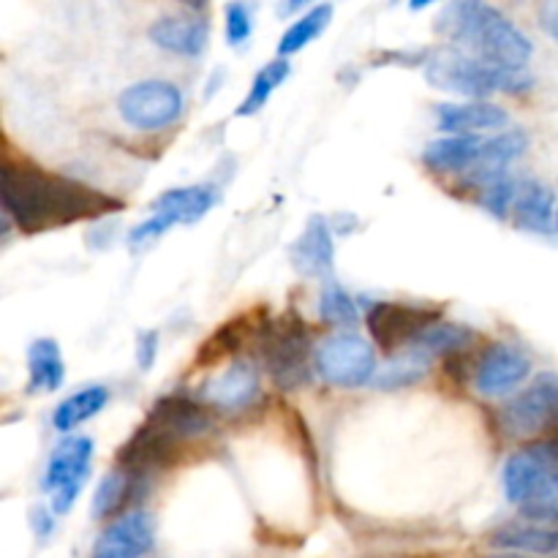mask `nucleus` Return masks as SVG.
Segmentation results:
<instances>
[{
    "instance_id": "f257e3e1",
    "label": "nucleus",
    "mask_w": 558,
    "mask_h": 558,
    "mask_svg": "<svg viewBox=\"0 0 558 558\" xmlns=\"http://www.w3.org/2000/svg\"><path fill=\"white\" fill-rule=\"evenodd\" d=\"M0 202L5 218L25 234L71 227L76 221H98L125 207L118 196L96 191L93 185L11 158H5L0 172Z\"/></svg>"
},
{
    "instance_id": "f03ea898",
    "label": "nucleus",
    "mask_w": 558,
    "mask_h": 558,
    "mask_svg": "<svg viewBox=\"0 0 558 558\" xmlns=\"http://www.w3.org/2000/svg\"><path fill=\"white\" fill-rule=\"evenodd\" d=\"M436 33L463 47V52L505 69H526L534 47L499 9L483 0H458L441 9Z\"/></svg>"
},
{
    "instance_id": "7ed1b4c3",
    "label": "nucleus",
    "mask_w": 558,
    "mask_h": 558,
    "mask_svg": "<svg viewBox=\"0 0 558 558\" xmlns=\"http://www.w3.org/2000/svg\"><path fill=\"white\" fill-rule=\"evenodd\" d=\"M425 80L434 87L456 96L472 98V101H485L496 93H526L534 85V76L526 69H505L488 60H480L463 49L441 47L434 49L425 63Z\"/></svg>"
},
{
    "instance_id": "20e7f679",
    "label": "nucleus",
    "mask_w": 558,
    "mask_h": 558,
    "mask_svg": "<svg viewBox=\"0 0 558 558\" xmlns=\"http://www.w3.org/2000/svg\"><path fill=\"white\" fill-rule=\"evenodd\" d=\"M262 363L272 385L283 392L300 390L311 381V343L305 322L298 314L270 322L262 330Z\"/></svg>"
},
{
    "instance_id": "39448f33",
    "label": "nucleus",
    "mask_w": 558,
    "mask_h": 558,
    "mask_svg": "<svg viewBox=\"0 0 558 558\" xmlns=\"http://www.w3.org/2000/svg\"><path fill=\"white\" fill-rule=\"evenodd\" d=\"M93 450H96V445H93L90 436H65L49 456L41 477V490L52 496L54 515L71 512L74 501L80 499L82 488L90 477Z\"/></svg>"
},
{
    "instance_id": "423d86ee",
    "label": "nucleus",
    "mask_w": 558,
    "mask_h": 558,
    "mask_svg": "<svg viewBox=\"0 0 558 558\" xmlns=\"http://www.w3.org/2000/svg\"><path fill=\"white\" fill-rule=\"evenodd\" d=\"M441 322V308L412 303H387L376 300L368 305L365 325H368L371 341L376 349L392 354L403 347H414L425 332Z\"/></svg>"
},
{
    "instance_id": "0eeeda50",
    "label": "nucleus",
    "mask_w": 558,
    "mask_h": 558,
    "mask_svg": "<svg viewBox=\"0 0 558 558\" xmlns=\"http://www.w3.org/2000/svg\"><path fill=\"white\" fill-rule=\"evenodd\" d=\"M319 376L330 385L354 390L376 379V352L357 332H338L330 336L314 354Z\"/></svg>"
},
{
    "instance_id": "6e6552de",
    "label": "nucleus",
    "mask_w": 558,
    "mask_h": 558,
    "mask_svg": "<svg viewBox=\"0 0 558 558\" xmlns=\"http://www.w3.org/2000/svg\"><path fill=\"white\" fill-rule=\"evenodd\" d=\"M499 423L510 439L548 434L558 423V376L539 374L526 390L501 407Z\"/></svg>"
},
{
    "instance_id": "1a4fd4ad",
    "label": "nucleus",
    "mask_w": 558,
    "mask_h": 558,
    "mask_svg": "<svg viewBox=\"0 0 558 558\" xmlns=\"http://www.w3.org/2000/svg\"><path fill=\"white\" fill-rule=\"evenodd\" d=\"M185 98L174 82L145 80L118 96V112L136 131H161L183 114Z\"/></svg>"
},
{
    "instance_id": "9d476101",
    "label": "nucleus",
    "mask_w": 558,
    "mask_h": 558,
    "mask_svg": "<svg viewBox=\"0 0 558 558\" xmlns=\"http://www.w3.org/2000/svg\"><path fill=\"white\" fill-rule=\"evenodd\" d=\"M142 425L180 452L185 441L210 434L213 420L196 398L185 396V392H172V396H163L153 403Z\"/></svg>"
},
{
    "instance_id": "9b49d317",
    "label": "nucleus",
    "mask_w": 558,
    "mask_h": 558,
    "mask_svg": "<svg viewBox=\"0 0 558 558\" xmlns=\"http://www.w3.org/2000/svg\"><path fill=\"white\" fill-rule=\"evenodd\" d=\"M532 374V360L515 347L507 343H494L477 360L474 371V387L488 398L512 396Z\"/></svg>"
},
{
    "instance_id": "f8f14e48",
    "label": "nucleus",
    "mask_w": 558,
    "mask_h": 558,
    "mask_svg": "<svg viewBox=\"0 0 558 558\" xmlns=\"http://www.w3.org/2000/svg\"><path fill=\"white\" fill-rule=\"evenodd\" d=\"M156 545V521L150 512L131 510L98 534L90 558H145Z\"/></svg>"
},
{
    "instance_id": "ddd939ff",
    "label": "nucleus",
    "mask_w": 558,
    "mask_h": 558,
    "mask_svg": "<svg viewBox=\"0 0 558 558\" xmlns=\"http://www.w3.org/2000/svg\"><path fill=\"white\" fill-rule=\"evenodd\" d=\"M556 466L558 452L548 445V441H537V445L523 447L521 452H515V456L505 463V472H501V485H505L507 501L521 507Z\"/></svg>"
},
{
    "instance_id": "4468645a",
    "label": "nucleus",
    "mask_w": 558,
    "mask_h": 558,
    "mask_svg": "<svg viewBox=\"0 0 558 558\" xmlns=\"http://www.w3.org/2000/svg\"><path fill=\"white\" fill-rule=\"evenodd\" d=\"M147 36L163 52L180 54V58H202L210 44V25L205 16L180 11V14L158 16Z\"/></svg>"
},
{
    "instance_id": "2eb2a0df",
    "label": "nucleus",
    "mask_w": 558,
    "mask_h": 558,
    "mask_svg": "<svg viewBox=\"0 0 558 558\" xmlns=\"http://www.w3.org/2000/svg\"><path fill=\"white\" fill-rule=\"evenodd\" d=\"M259 396V371L248 360H234L229 368L202 387V398L221 412H243Z\"/></svg>"
},
{
    "instance_id": "dca6fc26",
    "label": "nucleus",
    "mask_w": 558,
    "mask_h": 558,
    "mask_svg": "<svg viewBox=\"0 0 558 558\" xmlns=\"http://www.w3.org/2000/svg\"><path fill=\"white\" fill-rule=\"evenodd\" d=\"M147 483H150V474L131 472V469L123 466L109 472L107 477L98 483L96 494H93V518H96V521H109V518L118 515V512H123V515L131 512V505L145 499Z\"/></svg>"
},
{
    "instance_id": "f3484780",
    "label": "nucleus",
    "mask_w": 558,
    "mask_h": 558,
    "mask_svg": "<svg viewBox=\"0 0 558 558\" xmlns=\"http://www.w3.org/2000/svg\"><path fill=\"white\" fill-rule=\"evenodd\" d=\"M526 147H529V136H526V131H521V129L501 131V134L485 140L477 163H474V167L466 172L469 183L488 185V183H494V180L510 174L507 169L512 167V161H518V158L526 153Z\"/></svg>"
},
{
    "instance_id": "a211bd4d",
    "label": "nucleus",
    "mask_w": 558,
    "mask_h": 558,
    "mask_svg": "<svg viewBox=\"0 0 558 558\" xmlns=\"http://www.w3.org/2000/svg\"><path fill=\"white\" fill-rule=\"evenodd\" d=\"M510 123V114L490 101L466 104H439L436 107V125L450 136H477V131L501 129Z\"/></svg>"
},
{
    "instance_id": "6ab92c4d",
    "label": "nucleus",
    "mask_w": 558,
    "mask_h": 558,
    "mask_svg": "<svg viewBox=\"0 0 558 558\" xmlns=\"http://www.w3.org/2000/svg\"><path fill=\"white\" fill-rule=\"evenodd\" d=\"M289 259H292L294 270L300 276H325L330 272L332 259H336V240H332L330 223L322 216H314L308 227L303 229L298 240L289 248Z\"/></svg>"
},
{
    "instance_id": "aec40b11",
    "label": "nucleus",
    "mask_w": 558,
    "mask_h": 558,
    "mask_svg": "<svg viewBox=\"0 0 558 558\" xmlns=\"http://www.w3.org/2000/svg\"><path fill=\"white\" fill-rule=\"evenodd\" d=\"M556 196L539 180H521V191H518L515 202V227L526 229V232L548 234L556 229Z\"/></svg>"
},
{
    "instance_id": "412c9836",
    "label": "nucleus",
    "mask_w": 558,
    "mask_h": 558,
    "mask_svg": "<svg viewBox=\"0 0 558 558\" xmlns=\"http://www.w3.org/2000/svg\"><path fill=\"white\" fill-rule=\"evenodd\" d=\"M490 545L510 554H534V556H558V526L543 523H507L490 534Z\"/></svg>"
},
{
    "instance_id": "4be33fe9",
    "label": "nucleus",
    "mask_w": 558,
    "mask_h": 558,
    "mask_svg": "<svg viewBox=\"0 0 558 558\" xmlns=\"http://www.w3.org/2000/svg\"><path fill=\"white\" fill-rule=\"evenodd\" d=\"M218 205V191L213 185H180V189L163 191L153 202V213H163L174 223H196Z\"/></svg>"
},
{
    "instance_id": "5701e85b",
    "label": "nucleus",
    "mask_w": 558,
    "mask_h": 558,
    "mask_svg": "<svg viewBox=\"0 0 558 558\" xmlns=\"http://www.w3.org/2000/svg\"><path fill=\"white\" fill-rule=\"evenodd\" d=\"M483 142L480 136H445L425 147L423 161L434 172H469L477 163Z\"/></svg>"
},
{
    "instance_id": "b1692460",
    "label": "nucleus",
    "mask_w": 558,
    "mask_h": 558,
    "mask_svg": "<svg viewBox=\"0 0 558 558\" xmlns=\"http://www.w3.org/2000/svg\"><path fill=\"white\" fill-rule=\"evenodd\" d=\"M27 374H31V392H58L65 379V363L58 341L38 338L27 349Z\"/></svg>"
},
{
    "instance_id": "393cba45",
    "label": "nucleus",
    "mask_w": 558,
    "mask_h": 558,
    "mask_svg": "<svg viewBox=\"0 0 558 558\" xmlns=\"http://www.w3.org/2000/svg\"><path fill=\"white\" fill-rule=\"evenodd\" d=\"M109 403V390L104 385H90L76 390L74 396H69L65 401H60L52 412V425L58 434L69 436L71 430H76L80 425H85L87 420L96 417L104 407Z\"/></svg>"
},
{
    "instance_id": "a878e982",
    "label": "nucleus",
    "mask_w": 558,
    "mask_h": 558,
    "mask_svg": "<svg viewBox=\"0 0 558 558\" xmlns=\"http://www.w3.org/2000/svg\"><path fill=\"white\" fill-rule=\"evenodd\" d=\"M332 11H336L332 9V3H322L305 11L303 16H298V20L289 25V31L281 36V41H278V54L287 60L292 58V54H298L300 49L308 47L311 41H316V38L325 33V27L330 25Z\"/></svg>"
},
{
    "instance_id": "bb28decb",
    "label": "nucleus",
    "mask_w": 558,
    "mask_h": 558,
    "mask_svg": "<svg viewBox=\"0 0 558 558\" xmlns=\"http://www.w3.org/2000/svg\"><path fill=\"white\" fill-rule=\"evenodd\" d=\"M474 338L477 336H474V330H469V327L439 322V325L430 327V330L414 343L412 352L425 354V357H430V354H445V357H452V354L466 352V349L474 343Z\"/></svg>"
},
{
    "instance_id": "cd10ccee",
    "label": "nucleus",
    "mask_w": 558,
    "mask_h": 558,
    "mask_svg": "<svg viewBox=\"0 0 558 558\" xmlns=\"http://www.w3.org/2000/svg\"><path fill=\"white\" fill-rule=\"evenodd\" d=\"M289 74H292L289 60L278 58L272 60V63H267L265 69L254 76V82H251L248 96H245V101L238 107V118H251V114L262 112L265 104L270 101L272 93H276V87H281L283 82L289 80Z\"/></svg>"
},
{
    "instance_id": "c85d7f7f",
    "label": "nucleus",
    "mask_w": 558,
    "mask_h": 558,
    "mask_svg": "<svg viewBox=\"0 0 558 558\" xmlns=\"http://www.w3.org/2000/svg\"><path fill=\"white\" fill-rule=\"evenodd\" d=\"M319 319L332 327H354L360 322L357 303L352 294L336 281H327L319 294Z\"/></svg>"
},
{
    "instance_id": "c756f323",
    "label": "nucleus",
    "mask_w": 558,
    "mask_h": 558,
    "mask_svg": "<svg viewBox=\"0 0 558 558\" xmlns=\"http://www.w3.org/2000/svg\"><path fill=\"white\" fill-rule=\"evenodd\" d=\"M428 371L430 357L412 352L407 354V357H398L392 365H387V368L374 379V387H379V390H403V387H412L417 385L420 379H425Z\"/></svg>"
},
{
    "instance_id": "7c9ffc66",
    "label": "nucleus",
    "mask_w": 558,
    "mask_h": 558,
    "mask_svg": "<svg viewBox=\"0 0 558 558\" xmlns=\"http://www.w3.org/2000/svg\"><path fill=\"white\" fill-rule=\"evenodd\" d=\"M526 521L558 526V466L539 483V488L521 505Z\"/></svg>"
},
{
    "instance_id": "2f4dec72",
    "label": "nucleus",
    "mask_w": 558,
    "mask_h": 558,
    "mask_svg": "<svg viewBox=\"0 0 558 558\" xmlns=\"http://www.w3.org/2000/svg\"><path fill=\"white\" fill-rule=\"evenodd\" d=\"M245 332H248V327H245V319L229 322V325H223L221 330H216L210 338H207L205 343H202L196 363H199V365H216V363H221L223 357H229V354L240 352V347H243V341H245Z\"/></svg>"
},
{
    "instance_id": "473e14b6",
    "label": "nucleus",
    "mask_w": 558,
    "mask_h": 558,
    "mask_svg": "<svg viewBox=\"0 0 558 558\" xmlns=\"http://www.w3.org/2000/svg\"><path fill=\"white\" fill-rule=\"evenodd\" d=\"M518 191H521V180H515L512 174L494 180V183L483 185V194H480V205L490 213L494 218H510L515 210Z\"/></svg>"
},
{
    "instance_id": "72a5a7b5",
    "label": "nucleus",
    "mask_w": 558,
    "mask_h": 558,
    "mask_svg": "<svg viewBox=\"0 0 558 558\" xmlns=\"http://www.w3.org/2000/svg\"><path fill=\"white\" fill-rule=\"evenodd\" d=\"M172 227H178L172 218L163 216V213H153L150 218H145V221L136 223V227L131 229L129 245L131 248H145V245L156 243V240L161 238V234H167Z\"/></svg>"
},
{
    "instance_id": "f704fd0d",
    "label": "nucleus",
    "mask_w": 558,
    "mask_h": 558,
    "mask_svg": "<svg viewBox=\"0 0 558 558\" xmlns=\"http://www.w3.org/2000/svg\"><path fill=\"white\" fill-rule=\"evenodd\" d=\"M254 31V14L245 3H229L227 5V41L229 47H240L251 38Z\"/></svg>"
},
{
    "instance_id": "c9c22d12",
    "label": "nucleus",
    "mask_w": 558,
    "mask_h": 558,
    "mask_svg": "<svg viewBox=\"0 0 558 558\" xmlns=\"http://www.w3.org/2000/svg\"><path fill=\"white\" fill-rule=\"evenodd\" d=\"M156 354H158V332L156 330H145L136 336V365L142 371H150L156 365Z\"/></svg>"
},
{
    "instance_id": "e433bc0d",
    "label": "nucleus",
    "mask_w": 558,
    "mask_h": 558,
    "mask_svg": "<svg viewBox=\"0 0 558 558\" xmlns=\"http://www.w3.org/2000/svg\"><path fill=\"white\" fill-rule=\"evenodd\" d=\"M54 512H49L47 507H33L31 510V529L38 539H47L54 532Z\"/></svg>"
},
{
    "instance_id": "4c0bfd02",
    "label": "nucleus",
    "mask_w": 558,
    "mask_h": 558,
    "mask_svg": "<svg viewBox=\"0 0 558 558\" xmlns=\"http://www.w3.org/2000/svg\"><path fill=\"white\" fill-rule=\"evenodd\" d=\"M537 16H539V25H543V31L558 41V0H550V3L539 5Z\"/></svg>"
},
{
    "instance_id": "58836bf2",
    "label": "nucleus",
    "mask_w": 558,
    "mask_h": 558,
    "mask_svg": "<svg viewBox=\"0 0 558 558\" xmlns=\"http://www.w3.org/2000/svg\"><path fill=\"white\" fill-rule=\"evenodd\" d=\"M545 441H548V445H550V447H554V450L558 452V423L554 425V428H550V430H548V439H545Z\"/></svg>"
},
{
    "instance_id": "ea45409f",
    "label": "nucleus",
    "mask_w": 558,
    "mask_h": 558,
    "mask_svg": "<svg viewBox=\"0 0 558 558\" xmlns=\"http://www.w3.org/2000/svg\"><path fill=\"white\" fill-rule=\"evenodd\" d=\"M298 9H303V3H287V5H278V14H292V11H298Z\"/></svg>"
},
{
    "instance_id": "a19ab883",
    "label": "nucleus",
    "mask_w": 558,
    "mask_h": 558,
    "mask_svg": "<svg viewBox=\"0 0 558 558\" xmlns=\"http://www.w3.org/2000/svg\"><path fill=\"white\" fill-rule=\"evenodd\" d=\"M490 558H526V556H518V554H501V556H490Z\"/></svg>"
},
{
    "instance_id": "79ce46f5",
    "label": "nucleus",
    "mask_w": 558,
    "mask_h": 558,
    "mask_svg": "<svg viewBox=\"0 0 558 558\" xmlns=\"http://www.w3.org/2000/svg\"><path fill=\"white\" fill-rule=\"evenodd\" d=\"M556 232H558V210H556Z\"/></svg>"
}]
</instances>
